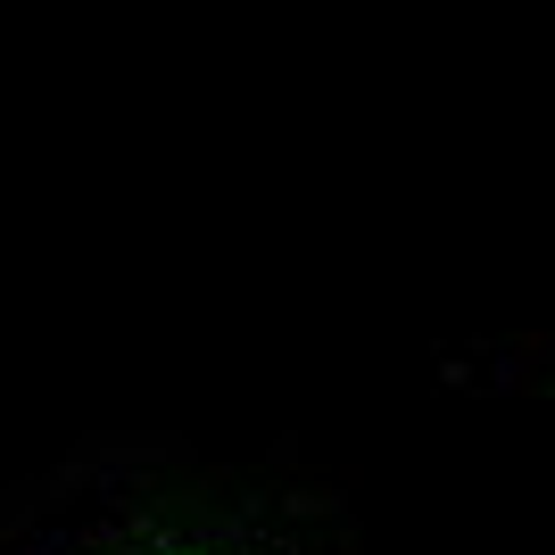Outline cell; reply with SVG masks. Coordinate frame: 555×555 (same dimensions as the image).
I'll list each match as a JSON object with an SVG mask.
<instances>
[{
	"label": "cell",
	"instance_id": "cell-1",
	"mask_svg": "<svg viewBox=\"0 0 555 555\" xmlns=\"http://www.w3.org/2000/svg\"><path fill=\"white\" fill-rule=\"evenodd\" d=\"M50 555H299V547L249 514H116V522L67 531Z\"/></svg>",
	"mask_w": 555,
	"mask_h": 555
}]
</instances>
